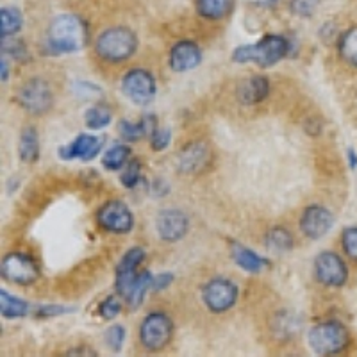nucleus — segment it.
<instances>
[{
    "label": "nucleus",
    "mask_w": 357,
    "mask_h": 357,
    "mask_svg": "<svg viewBox=\"0 0 357 357\" xmlns=\"http://www.w3.org/2000/svg\"><path fill=\"white\" fill-rule=\"evenodd\" d=\"M47 41L50 49L59 54L79 52L88 43V29L75 15H61L50 22Z\"/></svg>",
    "instance_id": "nucleus-1"
},
{
    "label": "nucleus",
    "mask_w": 357,
    "mask_h": 357,
    "mask_svg": "<svg viewBox=\"0 0 357 357\" xmlns=\"http://www.w3.org/2000/svg\"><path fill=\"white\" fill-rule=\"evenodd\" d=\"M289 54V41L279 34H266L263 40L254 45H243L232 52V59L240 65L256 63V65L268 68L284 59Z\"/></svg>",
    "instance_id": "nucleus-2"
},
{
    "label": "nucleus",
    "mask_w": 357,
    "mask_h": 357,
    "mask_svg": "<svg viewBox=\"0 0 357 357\" xmlns=\"http://www.w3.org/2000/svg\"><path fill=\"white\" fill-rule=\"evenodd\" d=\"M309 347L318 356H336L350 345V333L341 321L331 320L314 325L309 331Z\"/></svg>",
    "instance_id": "nucleus-3"
},
{
    "label": "nucleus",
    "mask_w": 357,
    "mask_h": 357,
    "mask_svg": "<svg viewBox=\"0 0 357 357\" xmlns=\"http://www.w3.org/2000/svg\"><path fill=\"white\" fill-rule=\"evenodd\" d=\"M138 49V38L127 27L107 29L98 36L95 50L104 61L122 63L134 56Z\"/></svg>",
    "instance_id": "nucleus-4"
},
{
    "label": "nucleus",
    "mask_w": 357,
    "mask_h": 357,
    "mask_svg": "<svg viewBox=\"0 0 357 357\" xmlns=\"http://www.w3.org/2000/svg\"><path fill=\"white\" fill-rule=\"evenodd\" d=\"M172 334H174V324L165 312H152L139 327L142 345L151 352H159L165 349L170 343Z\"/></svg>",
    "instance_id": "nucleus-5"
},
{
    "label": "nucleus",
    "mask_w": 357,
    "mask_h": 357,
    "mask_svg": "<svg viewBox=\"0 0 357 357\" xmlns=\"http://www.w3.org/2000/svg\"><path fill=\"white\" fill-rule=\"evenodd\" d=\"M40 268L34 257L25 252H11L2 261V277L9 282L20 286H29L36 282Z\"/></svg>",
    "instance_id": "nucleus-6"
},
{
    "label": "nucleus",
    "mask_w": 357,
    "mask_h": 357,
    "mask_svg": "<svg viewBox=\"0 0 357 357\" xmlns=\"http://www.w3.org/2000/svg\"><path fill=\"white\" fill-rule=\"evenodd\" d=\"M122 89L126 97L138 106H149L155 97V81L151 72L134 68L123 75Z\"/></svg>",
    "instance_id": "nucleus-7"
},
{
    "label": "nucleus",
    "mask_w": 357,
    "mask_h": 357,
    "mask_svg": "<svg viewBox=\"0 0 357 357\" xmlns=\"http://www.w3.org/2000/svg\"><path fill=\"white\" fill-rule=\"evenodd\" d=\"M97 222L104 231L113 234H127L132 231L134 218L129 207L120 200H111L98 209Z\"/></svg>",
    "instance_id": "nucleus-8"
},
{
    "label": "nucleus",
    "mask_w": 357,
    "mask_h": 357,
    "mask_svg": "<svg viewBox=\"0 0 357 357\" xmlns=\"http://www.w3.org/2000/svg\"><path fill=\"white\" fill-rule=\"evenodd\" d=\"M18 102L31 114H43L52 107V89L43 79H31L18 91Z\"/></svg>",
    "instance_id": "nucleus-9"
},
{
    "label": "nucleus",
    "mask_w": 357,
    "mask_h": 357,
    "mask_svg": "<svg viewBox=\"0 0 357 357\" xmlns=\"http://www.w3.org/2000/svg\"><path fill=\"white\" fill-rule=\"evenodd\" d=\"M314 273L321 284L340 288L349 279V268L336 252H321L314 259Z\"/></svg>",
    "instance_id": "nucleus-10"
},
{
    "label": "nucleus",
    "mask_w": 357,
    "mask_h": 357,
    "mask_svg": "<svg viewBox=\"0 0 357 357\" xmlns=\"http://www.w3.org/2000/svg\"><path fill=\"white\" fill-rule=\"evenodd\" d=\"M204 304L213 312H225L236 304L238 298V288L229 279H213L206 284L202 291Z\"/></svg>",
    "instance_id": "nucleus-11"
},
{
    "label": "nucleus",
    "mask_w": 357,
    "mask_h": 357,
    "mask_svg": "<svg viewBox=\"0 0 357 357\" xmlns=\"http://www.w3.org/2000/svg\"><path fill=\"white\" fill-rule=\"evenodd\" d=\"M155 229L162 241L175 243L190 231V218L181 209H165L155 218Z\"/></svg>",
    "instance_id": "nucleus-12"
},
{
    "label": "nucleus",
    "mask_w": 357,
    "mask_h": 357,
    "mask_svg": "<svg viewBox=\"0 0 357 357\" xmlns=\"http://www.w3.org/2000/svg\"><path fill=\"white\" fill-rule=\"evenodd\" d=\"M145 259V250L142 247H134L126 252V256L122 257L120 264L116 268V291L118 295L127 298V295L132 289L134 282L138 279V266L142 261Z\"/></svg>",
    "instance_id": "nucleus-13"
},
{
    "label": "nucleus",
    "mask_w": 357,
    "mask_h": 357,
    "mask_svg": "<svg viewBox=\"0 0 357 357\" xmlns=\"http://www.w3.org/2000/svg\"><path fill=\"white\" fill-rule=\"evenodd\" d=\"M334 216L321 206H309L301 218V231L311 240H320L331 231Z\"/></svg>",
    "instance_id": "nucleus-14"
},
{
    "label": "nucleus",
    "mask_w": 357,
    "mask_h": 357,
    "mask_svg": "<svg viewBox=\"0 0 357 357\" xmlns=\"http://www.w3.org/2000/svg\"><path fill=\"white\" fill-rule=\"evenodd\" d=\"M102 145H104V139L98 138V136L81 134L70 145L59 149V158L65 159V161H72V159L91 161L98 154V151H102Z\"/></svg>",
    "instance_id": "nucleus-15"
},
{
    "label": "nucleus",
    "mask_w": 357,
    "mask_h": 357,
    "mask_svg": "<svg viewBox=\"0 0 357 357\" xmlns=\"http://www.w3.org/2000/svg\"><path fill=\"white\" fill-rule=\"evenodd\" d=\"M202 61V52L193 41H178L170 50V68L174 72H190Z\"/></svg>",
    "instance_id": "nucleus-16"
},
{
    "label": "nucleus",
    "mask_w": 357,
    "mask_h": 357,
    "mask_svg": "<svg viewBox=\"0 0 357 357\" xmlns=\"http://www.w3.org/2000/svg\"><path fill=\"white\" fill-rule=\"evenodd\" d=\"M209 161V149L204 143H191L181 154V168L183 172L193 174L204 168Z\"/></svg>",
    "instance_id": "nucleus-17"
},
{
    "label": "nucleus",
    "mask_w": 357,
    "mask_h": 357,
    "mask_svg": "<svg viewBox=\"0 0 357 357\" xmlns=\"http://www.w3.org/2000/svg\"><path fill=\"white\" fill-rule=\"evenodd\" d=\"M268 91H270V84H268L266 77H261V75H256V77H250L241 84L240 88V98L243 104H257V102L264 100L268 97Z\"/></svg>",
    "instance_id": "nucleus-18"
},
{
    "label": "nucleus",
    "mask_w": 357,
    "mask_h": 357,
    "mask_svg": "<svg viewBox=\"0 0 357 357\" xmlns=\"http://www.w3.org/2000/svg\"><path fill=\"white\" fill-rule=\"evenodd\" d=\"M232 259L236 261V264L241 270H245L248 273H259L266 266V259H263V257L257 256L256 252L248 250L243 245L238 243L232 245Z\"/></svg>",
    "instance_id": "nucleus-19"
},
{
    "label": "nucleus",
    "mask_w": 357,
    "mask_h": 357,
    "mask_svg": "<svg viewBox=\"0 0 357 357\" xmlns=\"http://www.w3.org/2000/svg\"><path fill=\"white\" fill-rule=\"evenodd\" d=\"M236 0H195L197 11L207 20H222L231 15Z\"/></svg>",
    "instance_id": "nucleus-20"
},
{
    "label": "nucleus",
    "mask_w": 357,
    "mask_h": 357,
    "mask_svg": "<svg viewBox=\"0 0 357 357\" xmlns=\"http://www.w3.org/2000/svg\"><path fill=\"white\" fill-rule=\"evenodd\" d=\"M20 159L29 165L40 159V139H38V130L34 127H27L22 130Z\"/></svg>",
    "instance_id": "nucleus-21"
},
{
    "label": "nucleus",
    "mask_w": 357,
    "mask_h": 357,
    "mask_svg": "<svg viewBox=\"0 0 357 357\" xmlns=\"http://www.w3.org/2000/svg\"><path fill=\"white\" fill-rule=\"evenodd\" d=\"M152 280H154V275H152L151 272L143 270V272L138 273V279H136L132 289H130V293L126 298L127 305H129L130 309H138L139 305H142L149 289H152Z\"/></svg>",
    "instance_id": "nucleus-22"
},
{
    "label": "nucleus",
    "mask_w": 357,
    "mask_h": 357,
    "mask_svg": "<svg viewBox=\"0 0 357 357\" xmlns=\"http://www.w3.org/2000/svg\"><path fill=\"white\" fill-rule=\"evenodd\" d=\"M0 311H2V317L8 318V320H15V318L25 317L29 312V304L22 298L9 295L6 289L0 291Z\"/></svg>",
    "instance_id": "nucleus-23"
},
{
    "label": "nucleus",
    "mask_w": 357,
    "mask_h": 357,
    "mask_svg": "<svg viewBox=\"0 0 357 357\" xmlns=\"http://www.w3.org/2000/svg\"><path fill=\"white\" fill-rule=\"evenodd\" d=\"M22 25H24V18H22V13L17 8H2V11H0V34H2V40L17 34Z\"/></svg>",
    "instance_id": "nucleus-24"
},
{
    "label": "nucleus",
    "mask_w": 357,
    "mask_h": 357,
    "mask_svg": "<svg viewBox=\"0 0 357 357\" xmlns=\"http://www.w3.org/2000/svg\"><path fill=\"white\" fill-rule=\"evenodd\" d=\"M264 245L268 247V250H272V252H288L291 250L295 241H293L291 232L286 231V229L282 227H275L266 234V238H264Z\"/></svg>",
    "instance_id": "nucleus-25"
},
{
    "label": "nucleus",
    "mask_w": 357,
    "mask_h": 357,
    "mask_svg": "<svg viewBox=\"0 0 357 357\" xmlns=\"http://www.w3.org/2000/svg\"><path fill=\"white\" fill-rule=\"evenodd\" d=\"M130 158V149L126 145H113L111 149H107L104 158H102V165L107 168V170H122L129 162Z\"/></svg>",
    "instance_id": "nucleus-26"
},
{
    "label": "nucleus",
    "mask_w": 357,
    "mask_h": 357,
    "mask_svg": "<svg viewBox=\"0 0 357 357\" xmlns=\"http://www.w3.org/2000/svg\"><path fill=\"white\" fill-rule=\"evenodd\" d=\"M337 49H340L341 57H343L349 65L357 68V25L356 27H350L347 33H343V36L340 38Z\"/></svg>",
    "instance_id": "nucleus-27"
},
{
    "label": "nucleus",
    "mask_w": 357,
    "mask_h": 357,
    "mask_svg": "<svg viewBox=\"0 0 357 357\" xmlns=\"http://www.w3.org/2000/svg\"><path fill=\"white\" fill-rule=\"evenodd\" d=\"M84 122L88 129H104L111 123V111L106 106H93L89 107L84 114Z\"/></svg>",
    "instance_id": "nucleus-28"
},
{
    "label": "nucleus",
    "mask_w": 357,
    "mask_h": 357,
    "mask_svg": "<svg viewBox=\"0 0 357 357\" xmlns=\"http://www.w3.org/2000/svg\"><path fill=\"white\" fill-rule=\"evenodd\" d=\"M118 130L122 134V138L127 139V142H138L143 136H146L149 132H152V129H149V123L139 122L132 123L129 120H122L120 126H118Z\"/></svg>",
    "instance_id": "nucleus-29"
},
{
    "label": "nucleus",
    "mask_w": 357,
    "mask_h": 357,
    "mask_svg": "<svg viewBox=\"0 0 357 357\" xmlns=\"http://www.w3.org/2000/svg\"><path fill=\"white\" fill-rule=\"evenodd\" d=\"M139 172H142V165H139L138 159H132L123 167L122 177H120V183L126 188H134L139 181Z\"/></svg>",
    "instance_id": "nucleus-30"
},
{
    "label": "nucleus",
    "mask_w": 357,
    "mask_h": 357,
    "mask_svg": "<svg viewBox=\"0 0 357 357\" xmlns=\"http://www.w3.org/2000/svg\"><path fill=\"white\" fill-rule=\"evenodd\" d=\"M123 341H126V329L122 325H113L109 327L106 333V343L113 352H120L123 347Z\"/></svg>",
    "instance_id": "nucleus-31"
},
{
    "label": "nucleus",
    "mask_w": 357,
    "mask_h": 357,
    "mask_svg": "<svg viewBox=\"0 0 357 357\" xmlns=\"http://www.w3.org/2000/svg\"><path fill=\"white\" fill-rule=\"evenodd\" d=\"M341 245H343V250H345L347 256H349L354 263H357V227H350L343 232Z\"/></svg>",
    "instance_id": "nucleus-32"
},
{
    "label": "nucleus",
    "mask_w": 357,
    "mask_h": 357,
    "mask_svg": "<svg viewBox=\"0 0 357 357\" xmlns=\"http://www.w3.org/2000/svg\"><path fill=\"white\" fill-rule=\"evenodd\" d=\"M120 311H122V304H120V301L114 295L107 296L106 301L100 304V307H98V312H100V317L104 320H114L120 314Z\"/></svg>",
    "instance_id": "nucleus-33"
},
{
    "label": "nucleus",
    "mask_w": 357,
    "mask_h": 357,
    "mask_svg": "<svg viewBox=\"0 0 357 357\" xmlns=\"http://www.w3.org/2000/svg\"><path fill=\"white\" fill-rule=\"evenodd\" d=\"M170 139L172 136L168 129H158V127H155V129L151 132V145L155 152L165 151V149L170 145Z\"/></svg>",
    "instance_id": "nucleus-34"
},
{
    "label": "nucleus",
    "mask_w": 357,
    "mask_h": 357,
    "mask_svg": "<svg viewBox=\"0 0 357 357\" xmlns=\"http://www.w3.org/2000/svg\"><path fill=\"white\" fill-rule=\"evenodd\" d=\"M320 0H291V11L298 17H311L317 11Z\"/></svg>",
    "instance_id": "nucleus-35"
},
{
    "label": "nucleus",
    "mask_w": 357,
    "mask_h": 357,
    "mask_svg": "<svg viewBox=\"0 0 357 357\" xmlns=\"http://www.w3.org/2000/svg\"><path fill=\"white\" fill-rule=\"evenodd\" d=\"M72 309H65L61 305H41L40 311H38V317H54V314H63V312H68Z\"/></svg>",
    "instance_id": "nucleus-36"
},
{
    "label": "nucleus",
    "mask_w": 357,
    "mask_h": 357,
    "mask_svg": "<svg viewBox=\"0 0 357 357\" xmlns=\"http://www.w3.org/2000/svg\"><path fill=\"white\" fill-rule=\"evenodd\" d=\"M172 280H174V275H172V273L154 277V280H152V289H154V291H161L162 288H168V286H170Z\"/></svg>",
    "instance_id": "nucleus-37"
},
{
    "label": "nucleus",
    "mask_w": 357,
    "mask_h": 357,
    "mask_svg": "<svg viewBox=\"0 0 357 357\" xmlns=\"http://www.w3.org/2000/svg\"><path fill=\"white\" fill-rule=\"evenodd\" d=\"M4 52H9L17 57V59H22V56L25 54V47L20 41H8V45L4 43Z\"/></svg>",
    "instance_id": "nucleus-38"
},
{
    "label": "nucleus",
    "mask_w": 357,
    "mask_h": 357,
    "mask_svg": "<svg viewBox=\"0 0 357 357\" xmlns=\"http://www.w3.org/2000/svg\"><path fill=\"white\" fill-rule=\"evenodd\" d=\"M8 77H9L8 63H6V57H2V81H8Z\"/></svg>",
    "instance_id": "nucleus-39"
},
{
    "label": "nucleus",
    "mask_w": 357,
    "mask_h": 357,
    "mask_svg": "<svg viewBox=\"0 0 357 357\" xmlns=\"http://www.w3.org/2000/svg\"><path fill=\"white\" fill-rule=\"evenodd\" d=\"M280 0H259L261 6H266V8H272V6L279 4Z\"/></svg>",
    "instance_id": "nucleus-40"
}]
</instances>
